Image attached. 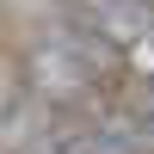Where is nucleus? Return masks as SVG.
<instances>
[{
    "instance_id": "f257e3e1",
    "label": "nucleus",
    "mask_w": 154,
    "mask_h": 154,
    "mask_svg": "<svg viewBox=\"0 0 154 154\" xmlns=\"http://www.w3.org/2000/svg\"><path fill=\"white\" fill-rule=\"evenodd\" d=\"M37 99H31V74H25V56H12L6 43H0V123L25 117Z\"/></svg>"
},
{
    "instance_id": "f03ea898",
    "label": "nucleus",
    "mask_w": 154,
    "mask_h": 154,
    "mask_svg": "<svg viewBox=\"0 0 154 154\" xmlns=\"http://www.w3.org/2000/svg\"><path fill=\"white\" fill-rule=\"evenodd\" d=\"M123 68H130L136 80H154V19H148V31L123 49Z\"/></svg>"
},
{
    "instance_id": "7ed1b4c3",
    "label": "nucleus",
    "mask_w": 154,
    "mask_h": 154,
    "mask_svg": "<svg viewBox=\"0 0 154 154\" xmlns=\"http://www.w3.org/2000/svg\"><path fill=\"white\" fill-rule=\"evenodd\" d=\"M123 105H130V111H142V117H154V80H136L130 93H123Z\"/></svg>"
}]
</instances>
